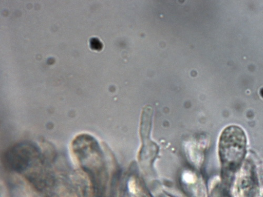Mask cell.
<instances>
[{"mask_svg":"<svg viewBox=\"0 0 263 197\" xmlns=\"http://www.w3.org/2000/svg\"><path fill=\"white\" fill-rule=\"evenodd\" d=\"M4 164L10 170L20 173L42 174L43 160L39 148L29 142L17 144L9 148L4 158Z\"/></svg>","mask_w":263,"mask_h":197,"instance_id":"obj_1","label":"cell"},{"mask_svg":"<svg viewBox=\"0 0 263 197\" xmlns=\"http://www.w3.org/2000/svg\"><path fill=\"white\" fill-rule=\"evenodd\" d=\"M220 148L226 169L230 173L234 172L246 152V137L242 129L235 126L229 127L223 136Z\"/></svg>","mask_w":263,"mask_h":197,"instance_id":"obj_2","label":"cell"},{"mask_svg":"<svg viewBox=\"0 0 263 197\" xmlns=\"http://www.w3.org/2000/svg\"><path fill=\"white\" fill-rule=\"evenodd\" d=\"M91 47L93 49L100 50L102 48V43L97 38H93L91 42Z\"/></svg>","mask_w":263,"mask_h":197,"instance_id":"obj_3","label":"cell"}]
</instances>
